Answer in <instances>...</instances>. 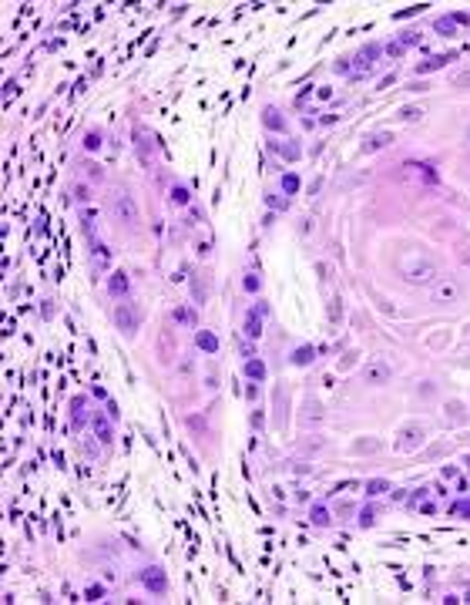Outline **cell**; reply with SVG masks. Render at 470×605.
Listing matches in <instances>:
<instances>
[{
  "instance_id": "cell-1",
  "label": "cell",
  "mask_w": 470,
  "mask_h": 605,
  "mask_svg": "<svg viewBox=\"0 0 470 605\" xmlns=\"http://www.w3.org/2000/svg\"><path fill=\"white\" fill-rule=\"evenodd\" d=\"M403 279L410 286H433L437 279H440V266L433 263L430 256H423V252H410V256H403Z\"/></svg>"
},
{
  "instance_id": "cell-2",
  "label": "cell",
  "mask_w": 470,
  "mask_h": 605,
  "mask_svg": "<svg viewBox=\"0 0 470 605\" xmlns=\"http://www.w3.org/2000/svg\"><path fill=\"white\" fill-rule=\"evenodd\" d=\"M460 296H464V286L457 283L453 276H440V279L430 286V300H433V302H440V306L460 302Z\"/></svg>"
},
{
  "instance_id": "cell-3",
  "label": "cell",
  "mask_w": 470,
  "mask_h": 605,
  "mask_svg": "<svg viewBox=\"0 0 470 605\" xmlns=\"http://www.w3.org/2000/svg\"><path fill=\"white\" fill-rule=\"evenodd\" d=\"M111 215L121 226H138V205L128 192H114L111 195Z\"/></svg>"
},
{
  "instance_id": "cell-4",
  "label": "cell",
  "mask_w": 470,
  "mask_h": 605,
  "mask_svg": "<svg viewBox=\"0 0 470 605\" xmlns=\"http://www.w3.org/2000/svg\"><path fill=\"white\" fill-rule=\"evenodd\" d=\"M386 380H390V363H386V360H370V363L363 367V383L379 387V383H386Z\"/></svg>"
},
{
  "instance_id": "cell-5",
  "label": "cell",
  "mask_w": 470,
  "mask_h": 605,
  "mask_svg": "<svg viewBox=\"0 0 470 605\" xmlns=\"http://www.w3.org/2000/svg\"><path fill=\"white\" fill-rule=\"evenodd\" d=\"M141 582H145V588H148L151 595H165V592H168V578H165V571H161V568H145V571H141Z\"/></svg>"
},
{
  "instance_id": "cell-6",
  "label": "cell",
  "mask_w": 470,
  "mask_h": 605,
  "mask_svg": "<svg viewBox=\"0 0 470 605\" xmlns=\"http://www.w3.org/2000/svg\"><path fill=\"white\" fill-rule=\"evenodd\" d=\"M407 178L437 185V171H433V165H427V162H410V165H407Z\"/></svg>"
},
{
  "instance_id": "cell-7",
  "label": "cell",
  "mask_w": 470,
  "mask_h": 605,
  "mask_svg": "<svg viewBox=\"0 0 470 605\" xmlns=\"http://www.w3.org/2000/svg\"><path fill=\"white\" fill-rule=\"evenodd\" d=\"M114 323H118V326H121L128 336H131L134 330H138V316H134V309L128 306V302H121V306L114 309Z\"/></svg>"
},
{
  "instance_id": "cell-8",
  "label": "cell",
  "mask_w": 470,
  "mask_h": 605,
  "mask_svg": "<svg viewBox=\"0 0 470 605\" xmlns=\"http://www.w3.org/2000/svg\"><path fill=\"white\" fill-rule=\"evenodd\" d=\"M390 141H393V132H373V134H366V138H363V145H359V148H363V155H370V151L386 148Z\"/></svg>"
},
{
  "instance_id": "cell-9",
  "label": "cell",
  "mask_w": 470,
  "mask_h": 605,
  "mask_svg": "<svg viewBox=\"0 0 470 605\" xmlns=\"http://www.w3.org/2000/svg\"><path fill=\"white\" fill-rule=\"evenodd\" d=\"M423 434H427V431H423V427H420V424H410V427H403V440H400V444H396V447H400V451H413L416 444H420V440H423Z\"/></svg>"
},
{
  "instance_id": "cell-10",
  "label": "cell",
  "mask_w": 470,
  "mask_h": 605,
  "mask_svg": "<svg viewBox=\"0 0 470 605\" xmlns=\"http://www.w3.org/2000/svg\"><path fill=\"white\" fill-rule=\"evenodd\" d=\"M450 61H457V51H447V54H437V57H430V61H423V64H416V74H423V71H437V67L450 64Z\"/></svg>"
},
{
  "instance_id": "cell-11",
  "label": "cell",
  "mask_w": 470,
  "mask_h": 605,
  "mask_svg": "<svg viewBox=\"0 0 470 605\" xmlns=\"http://www.w3.org/2000/svg\"><path fill=\"white\" fill-rule=\"evenodd\" d=\"M262 121H265V128H272V132H285V118L279 114V108H265Z\"/></svg>"
},
{
  "instance_id": "cell-12",
  "label": "cell",
  "mask_w": 470,
  "mask_h": 605,
  "mask_svg": "<svg viewBox=\"0 0 470 605\" xmlns=\"http://www.w3.org/2000/svg\"><path fill=\"white\" fill-rule=\"evenodd\" d=\"M376 57H379V47H376V44H366V47L356 54V64L366 71V67H373V64H376Z\"/></svg>"
},
{
  "instance_id": "cell-13",
  "label": "cell",
  "mask_w": 470,
  "mask_h": 605,
  "mask_svg": "<svg viewBox=\"0 0 470 605\" xmlns=\"http://www.w3.org/2000/svg\"><path fill=\"white\" fill-rule=\"evenodd\" d=\"M108 263H111V252L104 246H94V252H91V266H94V272H104L108 269Z\"/></svg>"
},
{
  "instance_id": "cell-14",
  "label": "cell",
  "mask_w": 470,
  "mask_h": 605,
  "mask_svg": "<svg viewBox=\"0 0 470 605\" xmlns=\"http://www.w3.org/2000/svg\"><path fill=\"white\" fill-rule=\"evenodd\" d=\"M269 148L276 151V155H282V158H289V162H296V158H299V148H296V145H282V141H269Z\"/></svg>"
},
{
  "instance_id": "cell-15",
  "label": "cell",
  "mask_w": 470,
  "mask_h": 605,
  "mask_svg": "<svg viewBox=\"0 0 470 605\" xmlns=\"http://www.w3.org/2000/svg\"><path fill=\"white\" fill-rule=\"evenodd\" d=\"M134 145H138V151H141V158L151 151V141H148V132L141 128V125H134Z\"/></svg>"
},
{
  "instance_id": "cell-16",
  "label": "cell",
  "mask_w": 470,
  "mask_h": 605,
  "mask_svg": "<svg viewBox=\"0 0 470 605\" xmlns=\"http://www.w3.org/2000/svg\"><path fill=\"white\" fill-rule=\"evenodd\" d=\"M108 289H111L114 296H125V293H128V276H125V272H114L111 283H108Z\"/></svg>"
},
{
  "instance_id": "cell-17",
  "label": "cell",
  "mask_w": 470,
  "mask_h": 605,
  "mask_svg": "<svg viewBox=\"0 0 470 605\" xmlns=\"http://www.w3.org/2000/svg\"><path fill=\"white\" fill-rule=\"evenodd\" d=\"M259 333H262V323H259V316H255V313H249V320H245V336L259 340Z\"/></svg>"
},
{
  "instance_id": "cell-18",
  "label": "cell",
  "mask_w": 470,
  "mask_h": 605,
  "mask_svg": "<svg viewBox=\"0 0 470 605\" xmlns=\"http://www.w3.org/2000/svg\"><path fill=\"white\" fill-rule=\"evenodd\" d=\"M195 340H198V346H202L205 353H215V350H219V340H215L212 333H205V330H202V333H198Z\"/></svg>"
},
{
  "instance_id": "cell-19",
  "label": "cell",
  "mask_w": 470,
  "mask_h": 605,
  "mask_svg": "<svg viewBox=\"0 0 470 605\" xmlns=\"http://www.w3.org/2000/svg\"><path fill=\"white\" fill-rule=\"evenodd\" d=\"M94 434L101 437V440H111V424L104 417H94Z\"/></svg>"
},
{
  "instance_id": "cell-20",
  "label": "cell",
  "mask_w": 470,
  "mask_h": 605,
  "mask_svg": "<svg viewBox=\"0 0 470 605\" xmlns=\"http://www.w3.org/2000/svg\"><path fill=\"white\" fill-rule=\"evenodd\" d=\"M313 353H316L313 346H299V350L292 353V363H299V367H306V363H313Z\"/></svg>"
},
{
  "instance_id": "cell-21",
  "label": "cell",
  "mask_w": 470,
  "mask_h": 605,
  "mask_svg": "<svg viewBox=\"0 0 470 605\" xmlns=\"http://www.w3.org/2000/svg\"><path fill=\"white\" fill-rule=\"evenodd\" d=\"M453 88H470V64L467 67H460V71H453Z\"/></svg>"
},
{
  "instance_id": "cell-22",
  "label": "cell",
  "mask_w": 470,
  "mask_h": 605,
  "mask_svg": "<svg viewBox=\"0 0 470 605\" xmlns=\"http://www.w3.org/2000/svg\"><path fill=\"white\" fill-rule=\"evenodd\" d=\"M245 373H249L252 380H262L265 377V367L259 363V360H249V363H245Z\"/></svg>"
},
{
  "instance_id": "cell-23",
  "label": "cell",
  "mask_w": 470,
  "mask_h": 605,
  "mask_svg": "<svg viewBox=\"0 0 470 605\" xmlns=\"http://www.w3.org/2000/svg\"><path fill=\"white\" fill-rule=\"evenodd\" d=\"M188 199H191V195H188L185 185H175V189H171V202H175V205H188Z\"/></svg>"
},
{
  "instance_id": "cell-24",
  "label": "cell",
  "mask_w": 470,
  "mask_h": 605,
  "mask_svg": "<svg viewBox=\"0 0 470 605\" xmlns=\"http://www.w3.org/2000/svg\"><path fill=\"white\" fill-rule=\"evenodd\" d=\"M453 27H457V20H453V17H440V20H437V31L447 34V37L453 34Z\"/></svg>"
},
{
  "instance_id": "cell-25",
  "label": "cell",
  "mask_w": 470,
  "mask_h": 605,
  "mask_svg": "<svg viewBox=\"0 0 470 605\" xmlns=\"http://www.w3.org/2000/svg\"><path fill=\"white\" fill-rule=\"evenodd\" d=\"M81 222H84V229H91L94 222H97V212H94L91 205H84V208H81Z\"/></svg>"
},
{
  "instance_id": "cell-26",
  "label": "cell",
  "mask_w": 470,
  "mask_h": 605,
  "mask_svg": "<svg viewBox=\"0 0 470 605\" xmlns=\"http://www.w3.org/2000/svg\"><path fill=\"white\" fill-rule=\"evenodd\" d=\"M175 323H185V326H195V313H191V309H175Z\"/></svg>"
},
{
  "instance_id": "cell-27",
  "label": "cell",
  "mask_w": 470,
  "mask_h": 605,
  "mask_svg": "<svg viewBox=\"0 0 470 605\" xmlns=\"http://www.w3.org/2000/svg\"><path fill=\"white\" fill-rule=\"evenodd\" d=\"M84 148H88V151H97V148H101V134H97V132H88V134H84Z\"/></svg>"
},
{
  "instance_id": "cell-28",
  "label": "cell",
  "mask_w": 470,
  "mask_h": 605,
  "mask_svg": "<svg viewBox=\"0 0 470 605\" xmlns=\"http://www.w3.org/2000/svg\"><path fill=\"white\" fill-rule=\"evenodd\" d=\"M84 599H88V602H101V599H104V588H101V585H88Z\"/></svg>"
},
{
  "instance_id": "cell-29",
  "label": "cell",
  "mask_w": 470,
  "mask_h": 605,
  "mask_svg": "<svg viewBox=\"0 0 470 605\" xmlns=\"http://www.w3.org/2000/svg\"><path fill=\"white\" fill-rule=\"evenodd\" d=\"M400 118H403V121H420V118H423V108H403Z\"/></svg>"
},
{
  "instance_id": "cell-30",
  "label": "cell",
  "mask_w": 470,
  "mask_h": 605,
  "mask_svg": "<svg viewBox=\"0 0 470 605\" xmlns=\"http://www.w3.org/2000/svg\"><path fill=\"white\" fill-rule=\"evenodd\" d=\"M74 199L81 202V205H88V202H91V192H88V185H74Z\"/></svg>"
},
{
  "instance_id": "cell-31",
  "label": "cell",
  "mask_w": 470,
  "mask_h": 605,
  "mask_svg": "<svg viewBox=\"0 0 470 605\" xmlns=\"http://www.w3.org/2000/svg\"><path fill=\"white\" fill-rule=\"evenodd\" d=\"M309 417H313V420H319V417H322V410H319V403H316V400H313V403H306V420H309Z\"/></svg>"
},
{
  "instance_id": "cell-32",
  "label": "cell",
  "mask_w": 470,
  "mask_h": 605,
  "mask_svg": "<svg viewBox=\"0 0 470 605\" xmlns=\"http://www.w3.org/2000/svg\"><path fill=\"white\" fill-rule=\"evenodd\" d=\"M386 491V481H370L366 484V494H383Z\"/></svg>"
},
{
  "instance_id": "cell-33",
  "label": "cell",
  "mask_w": 470,
  "mask_h": 605,
  "mask_svg": "<svg viewBox=\"0 0 470 605\" xmlns=\"http://www.w3.org/2000/svg\"><path fill=\"white\" fill-rule=\"evenodd\" d=\"M282 189H285V192H296V189H299V178H296V175H285V178H282Z\"/></svg>"
},
{
  "instance_id": "cell-34",
  "label": "cell",
  "mask_w": 470,
  "mask_h": 605,
  "mask_svg": "<svg viewBox=\"0 0 470 605\" xmlns=\"http://www.w3.org/2000/svg\"><path fill=\"white\" fill-rule=\"evenodd\" d=\"M84 175H88V178H94V182H97V178H101V175H104V171L97 168V165H88V168H84Z\"/></svg>"
},
{
  "instance_id": "cell-35",
  "label": "cell",
  "mask_w": 470,
  "mask_h": 605,
  "mask_svg": "<svg viewBox=\"0 0 470 605\" xmlns=\"http://www.w3.org/2000/svg\"><path fill=\"white\" fill-rule=\"evenodd\" d=\"M359 525L370 528V525H373V511H363V514H359Z\"/></svg>"
},
{
  "instance_id": "cell-36",
  "label": "cell",
  "mask_w": 470,
  "mask_h": 605,
  "mask_svg": "<svg viewBox=\"0 0 470 605\" xmlns=\"http://www.w3.org/2000/svg\"><path fill=\"white\" fill-rule=\"evenodd\" d=\"M356 451H376V440H359Z\"/></svg>"
},
{
  "instance_id": "cell-37",
  "label": "cell",
  "mask_w": 470,
  "mask_h": 605,
  "mask_svg": "<svg viewBox=\"0 0 470 605\" xmlns=\"http://www.w3.org/2000/svg\"><path fill=\"white\" fill-rule=\"evenodd\" d=\"M333 67H336L339 74H346V71H349V61H346V57H343V61H336V64H333Z\"/></svg>"
},
{
  "instance_id": "cell-38",
  "label": "cell",
  "mask_w": 470,
  "mask_h": 605,
  "mask_svg": "<svg viewBox=\"0 0 470 605\" xmlns=\"http://www.w3.org/2000/svg\"><path fill=\"white\" fill-rule=\"evenodd\" d=\"M453 511H457V514H470V501H460Z\"/></svg>"
},
{
  "instance_id": "cell-39",
  "label": "cell",
  "mask_w": 470,
  "mask_h": 605,
  "mask_svg": "<svg viewBox=\"0 0 470 605\" xmlns=\"http://www.w3.org/2000/svg\"><path fill=\"white\" fill-rule=\"evenodd\" d=\"M245 289H259V276H249V279H245Z\"/></svg>"
},
{
  "instance_id": "cell-40",
  "label": "cell",
  "mask_w": 470,
  "mask_h": 605,
  "mask_svg": "<svg viewBox=\"0 0 470 605\" xmlns=\"http://www.w3.org/2000/svg\"><path fill=\"white\" fill-rule=\"evenodd\" d=\"M467 148H470V128H467Z\"/></svg>"
},
{
  "instance_id": "cell-41",
  "label": "cell",
  "mask_w": 470,
  "mask_h": 605,
  "mask_svg": "<svg viewBox=\"0 0 470 605\" xmlns=\"http://www.w3.org/2000/svg\"><path fill=\"white\" fill-rule=\"evenodd\" d=\"M467 468H470V457H467Z\"/></svg>"
}]
</instances>
